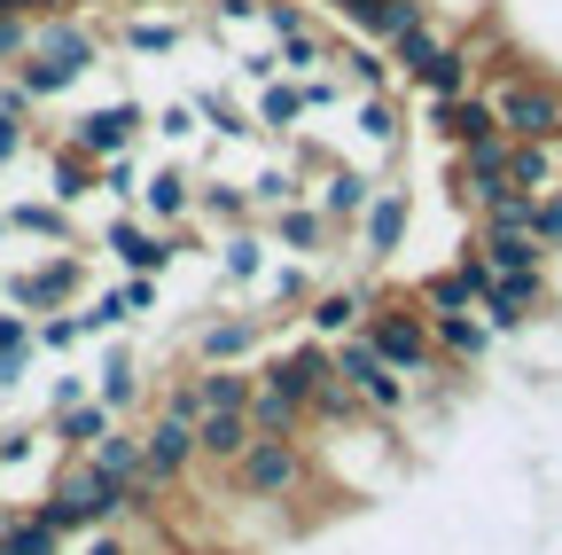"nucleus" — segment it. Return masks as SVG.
<instances>
[{
	"mask_svg": "<svg viewBox=\"0 0 562 555\" xmlns=\"http://www.w3.org/2000/svg\"><path fill=\"white\" fill-rule=\"evenodd\" d=\"M102 55H110V32H102V24H87V16H32V47H24V63H16V79H24L40 102H55V95L79 87Z\"/></svg>",
	"mask_w": 562,
	"mask_h": 555,
	"instance_id": "nucleus-1",
	"label": "nucleus"
},
{
	"mask_svg": "<svg viewBox=\"0 0 562 555\" xmlns=\"http://www.w3.org/2000/svg\"><path fill=\"white\" fill-rule=\"evenodd\" d=\"M32 517L47 524V532H110V524H125L133 517V493L117 477H102L87 454H63V469H55V485L32 501Z\"/></svg>",
	"mask_w": 562,
	"mask_h": 555,
	"instance_id": "nucleus-2",
	"label": "nucleus"
},
{
	"mask_svg": "<svg viewBox=\"0 0 562 555\" xmlns=\"http://www.w3.org/2000/svg\"><path fill=\"white\" fill-rule=\"evenodd\" d=\"M360 329H368V344H375V353H383L414 391H422V384H446V360H438L430 313L414 306V290H383V298H375V313H368Z\"/></svg>",
	"mask_w": 562,
	"mask_h": 555,
	"instance_id": "nucleus-3",
	"label": "nucleus"
},
{
	"mask_svg": "<svg viewBox=\"0 0 562 555\" xmlns=\"http://www.w3.org/2000/svg\"><path fill=\"white\" fill-rule=\"evenodd\" d=\"M220 477H227V501H266V509H290L305 485H321L305 439H250V454Z\"/></svg>",
	"mask_w": 562,
	"mask_h": 555,
	"instance_id": "nucleus-4",
	"label": "nucleus"
},
{
	"mask_svg": "<svg viewBox=\"0 0 562 555\" xmlns=\"http://www.w3.org/2000/svg\"><path fill=\"white\" fill-rule=\"evenodd\" d=\"M484 95H492V118H501L508 142H554L562 133V71L547 55L531 71H516V79H492Z\"/></svg>",
	"mask_w": 562,
	"mask_h": 555,
	"instance_id": "nucleus-5",
	"label": "nucleus"
},
{
	"mask_svg": "<svg viewBox=\"0 0 562 555\" xmlns=\"http://www.w3.org/2000/svg\"><path fill=\"white\" fill-rule=\"evenodd\" d=\"M266 336H273V321L258 306H203L188 321V360L195 368H258Z\"/></svg>",
	"mask_w": 562,
	"mask_h": 555,
	"instance_id": "nucleus-6",
	"label": "nucleus"
},
{
	"mask_svg": "<svg viewBox=\"0 0 562 555\" xmlns=\"http://www.w3.org/2000/svg\"><path fill=\"white\" fill-rule=\"evenodd\" d=\"M328 353H336V384L351 391V399H360L368 414H375V423H398V414L414 407V384L375 353V344H368V329H351V336H336L328 344Z\"/></svg>",
	"mask_w": 562,
	"mask_h": 555,
	"instance_id": "nucleus-7",
	"label": "nucleus"
},
{
	"mask_svg": "<svg viewBox=\"0 0 562 555\" xmlns=\"http://www.w3.org/2000/svg\"><path fill=\"white\" fill-rule=\"evenodd\" d=\"M414 212H422V196H414V180L383 173L375 203L360 212V227H351V258H360V266H391V258H398V251L414 243Z\"/></svg>",
	"mask_w": 562,
	"mask_h": 555,
	"instance_id": "nucleus-8",
	"label": "nucleus"
},
{
	"mask_svg": "<svg viewBox=\"0 0 562 555\" xmlns=\"http://www.w3.org/2000/svg\"><path fill=\"white\" fill-rule=\"evenodd\" d=\"M258 384L281 391V399H297L305 407V423H313V399L336 384V353L321 336H297V344H273V353H258Z\"/></svg>",
	"mask_w": 562,
	"mask_h": 555,
	"instance_id": "nucleus-9",
	"label": "nucleus"
},
{
	"mask_svg": "<svg viewBox=\"0 0 562 555\" xmlns=\"http://www.w3.org/2000/svg\"><path fill=\"white\" fill-rule=\"evenodd\" d=\"M9 306L16 313H63V306H79L87 298V251H55V258H40V266H24V274H9Z\"/></svg>",
	"mask_w": 562,
	"mask_h": 555,
	"instance_id": "nucleus-10",
	"label": "nucleus"
},
{
	"mask_svg": "<svg viewBox=\"0 0 562 555\" xmlns=\"http://www.w3.org/2000/svg\"><path fill=\"white\" fill-rule=\"evenodd\" d=\"M484 329L492 336H516V329H531L539 313H554V266H531V274H492V290H484Z\"/></svg>",
	"mask_w": 562,
	"mask_h": 555,
	"instance_id": "nucleus-11",
	"label": "nucleus"
},
{
	"mask_svg": "<svg viewBox=\"0 0 562 555\" xmlns=\"http://www.w3.org/2000/svg\"><path fill=\"white\" fill-rule=\"evenodd\" d=\"M266 243H273L281 258H313V266L351 258V235L328 227V212H321L313 196H297V203H281V212H266Z\"/></svg>",
	"mask_w": 562,
	"mask_h": 555,
	"instance_id": "nucleus-12",
	"label": "nucleus"
},
{
	"mask_svg": "<svg viewBox=\"0 0 562 555\" xmlns=\"http://www.w3.org/2000/svg\"><path fill=\"white\" fill-rule=\"evenodd\" d=\"M140 133H149V102H133V95H117V102H102V110H79L63 125V142L70 149H87L94 165H110V157H125Z\"/></svg>",
	"mask_w": 562,
	"mask_h": 555,
	"instance_id": "nucleus-13",
	"label": "nucleus"
},
{
	"mask_svg": "<svg viewBox=\"0 0 562 555\" xmlns=\"http://www.w3.org/2000/svg\"><path fill=\"white\" fill-rule=\"evenodd\" d=\"M140 454H149V477L165 485V493L203 469V462H195V423H188V414H172V407H149V414H140Z\"/></svg>",
	"mask_w": 562,
	"mask_h": 555,
	"instance_id": "nucleus-14",
	"label": "nucleus"
},
{
	"mask_svg": "<svg viewBox=\"0 0 562 555\" xmlns=\"http://www.w3.org/2000/svg\"><path fill=\"white\" fill-rule=\"evenodd\" d=\"M375 188H383V173H375V165H360V157H336V165L313 180V203L328 212V227H336V235H351V227H360V212L375 203Z\"/></svg>",
	"mask_w": 562,
	"mask_h": 555,
	"instance_id": "nucleus-15",
	"label": "nucleus"
},
{
	"mask_svg": "<svg viewBox=\"0 0 562 555\" xmlns=\"http://www.w3.org/2000/svg\"><path fill=\"white\" fill-rule=\"evenodd\" d=\"M422 125H430L438 149H476V142H492V133H501V118H492V95H484V87L438 95L430 110H422Z\"/></svg>",
	"mask_w": 562,
	"mask_h": 555,
	"instance_id": "nucleus-16",
	"label": "nucleus"
},
{
	"mask_svg": "<svg viewBox=\"0 0 562 555\" xmlns=\"http://www.w3.org/2000/svg\"><path fill=\"white\" fill-rule=\"evenodd\" d=\"M375 282H360V274H351V282H321V298L297 313L305 321V336H321V344H336V336H351V329H360L368 313H375Z\"/></svg>",
	"mask_w": 562,
	"mask_h": 555,
	"instance_id": "nucleus-17",
	"label": "nucleus"
},
{
	"mask_svg": "<svg viewBox=\"0 0 562 555\" xmlns=\"http://www.w3.org/2000/svg\"><path fill=\"white\" fill-rule=\"evenodd\" d=\"M351 133H360V149H368L375 173H398V157H406V110L391 95H360V102H351Z\"/></svg>",
	"mask_w": 562,
	"mask_h": 555,
	"instance_id": "nucleus-18",
	"label": "nucleus"
},
{
	"mask_svg": "<svg viewBox=\"0 0 562 555\" xmlns=\"http://www.w3.org/2000/svg\"><path fill=\"white\" fill-rule=\"evenodd\" d=\"M94 399L117 414V423L149 414V376H140V353H133V344H110V353L94 360Z\"/></svg>",
	"mask_w": 562,
	"mask_h": 555,
	"instance_id": "nucleus-19",
	"label": "nucleus"
},
{
	"mask_svg": "<svg viewBox=\"0 0 562 555\" xmlns=\"http://www.w3.org/2000/svg\"><path fill=\"white\" fill-rule=\"evenodd\" d=\"M430 336H438V360H453V368H469V376H484L492 360H501V336L484 329V313H438Z\"/></svg>",
	"mask_w": 562,
	"mask_h": 555,
	"instance_id": "nucleus-20",
	"label": "nucleus"
},
{
	"mask_svg": "<svg viewBox=\"0 0 562 555\" xmlns=\"http://www.w3.org/2000/svg\"><path fill=\"white\" fill-rule=\"evenodd\" d=\"M321 298V266L313 258H281V266H266V282L250 290V306L266 313V321H281V313H305Z\"/></svg>",
	"mask_w": 562,
	"mask_h": 555,
	"instance_id": "nucleus-21",
	"label": "nucleus"
},
{
	"mask_svg": "<svg viewBox=\"0 0 562 555\" xmlns=\"http://www.w3.org/2000/svg\"><path fill=\"white\" fill-rule=\"evenodd\" d=\"M140 220L149 227H180V220H195V165H157L149 180H140Z\"/></svg>",
	"mask_w": 562,
	"mask_h": 555,
	"instance_id": "nucleus-22",
	"label": "nucleus"
},
{
	"mask_svg": "<svg viewBox=\"0 0 562 555\" xmlns=\"http://www.w3.org/2000/svg\"><path fill=\"white\" fill-rule=\"evenodd\" d=\"M195 227H211V235H235V227H258V203H250V180H203V173H195Z\"/></svg>",
	"mask_w": 562,
	"mask_h": 555,
	"instance_id": "nucleus-23",
	"label": "nucleus"
},
{
	"mask_svg": "<svg viewBox=\"0 0 562 555\" xmlns=\"http://www.w3.org/2000/svg\"><path fill=\"white\" fill-rule=\"evenodd\" d=\"M250 407H235V414H195V462L203 469H235L243 454H250Z\"/></svg>",
	"mask_w": 562,
	"mask_h": 555,
	"instance_id": "nucleus-24",
	"label": "nucleus"
},
{
	"mask_svg": "<svg viewBox=\"0 0 562 555\" xmlns=\"http://www.w3.org/2000/svg\"><path fill=\"white\" fill-rule=\"evenodd\" d=\"M9 235H24V243H55V251H79L70 203H55V196H16V203H9Z\"/></svg>",
	"mask_w": 562,
	"mask_h": 555,
	"instance_id": "nucleus-25",
	"label": "nucleus"
},
{
	"mask_svg": "<svg viewBox=\"0 0 562 555\" xmlns=\"http://www.w3.org/2000/svg\"><path fill=\"white\" fill-rule=\"evenodd\" d=\"M47 196H55V203H87V196H102V165H94L87 149H70L63 133H47Z\"/></svg>",
	"mask_w": 562,
	"mask_h": 555,
	"instance_id": "nucleus-26",
	"label": "nucleus"
},
{
	"mask_svg": "<svg viewBox=\"0 0 562 555\" xmlns=\"http://www.w3.org/2000/svg\"><path fill=\"white\" fill-rule=\"evenodd\" d=\"M211 251H220V282H227V290H258V282H266V266H273L266 227H235V235H220Z\"/></svg>",
	"mask_w": 562,
	"mask_h": 555,
	"instance_id": "nucleus-27",
	"label": "nucleus"
},
{
	"mask_svg": "<svg viewBox=\"0 0 562 555\" xmlns=\"http://www.w3.org/2000/svg\"><path fill=\"white\" fill-rule=\"evenodd\" d=\"M188 40H195L188 16H125V24H110V47H125V55H180Z\"/></svg>",
	"mask_w": 562,
	"mask_h": 555,
	"instance_id": "nucleus-28",
	"label": "nucleus"
},
{
	"mask_svg": "<svg viewBox=\"0 0 562 555\" xmlns=\"http://www.w3.org/2000/svg\"><path fill=\"white\" fill-rule=\"evenodd\" d=\"M414 24H430V9H422V0H360V9H351V32L375 40V47H398Z\"/></svg>",
	"mask_w": 562,
	"mask_h": 555,
	"instance_id": "nucleus-29",
	"label": "nucleus"
},
{
	"mask_svg": "<svg viewBox=\"0 0 562 555\" xmlns=\"http://www.w3.org/2000/svg\"><path fill=\"white\" fill-rule=\"evenodd\" d=\"M250 118H258V133H273V142H297V125H305L313 110H305V87H297V79H273V87H258Z\"/></svg>",
	"mask_w": 562,
	"mask_h": 555,
	"instance_id": "nucleus-30",
	"label": "nucleus"
},
{
	"mask_svg": "<svg viewBox=\"0 0 562 555\" xmlns=\"http://www.w3.org/2000/svg\"><path fill=\"white\" fill-rule=\"evenodd\" d=\"M87 462H94L102 477H117L125 493H133V477L149 469V454H140V423H110V431L94 439V454H87Z\"/></svg>",
	"mask_w": 562,
	"mask_h": 555,
	"instance_id": "nucleus-31",
	"label": "nucleus"
},
{
	"mask_svg": "<svg viewBox=\"0 0 562 555\" xmlns=\"http://www.w3.org/2000/svg\"><path fill=\"white\" fill-rule=\"evenodd\" d=\"M117 423V414L102 407V399H79V407H63V414H47V439L63 446V454H94V439Z\"/></svg>",
	"mask_w": 562,
	"mask_h": 555,
	"instance_id": "nucleus-32",
	"label": "nucleus"
},
{
	"mask_svg": "<svg viewBox=\"0 0 562 555\" xmlns=\"http://www.w3.org/2000/svg\"><path fill=\"white\" fill-rule=\"evenodd\" d=\"M188 102H195V118H203L211 133H220V142H250V133H258L250 102H243V95H227V87H195Z\"/></svg>",
	"mask_w": 562,
	"mask_h": 555,
	"instance_id": "nucleus-33",
	"label": "nucleus"
},
{
	"mask_svg": "<svg viewBox=\"0 0 562 555\" xmlns=\"http://www.w3.org/2000/svg\"><path fill=\"white\" fill-rule=\"evenodd\" d=\"M250 391H258V368H195V407L203 414H235V407H250Z\"/></svg>",
	"mask_w": 562,
	"mask_h": 555,
	"instance_id": "nucleus-34",
	"label": "nucleus"
},
{
	"mask_svg": "<svg viewBox=\"0 0 562 555\" xmlns=\"http://www.w3.org/2000/svg\"><path fill=\"white\" fill-rule=\"evenodd\" d=\"M250 431H258V439H305V407L258 384V391H250Z\"/></svg>",
	"mask_w": 562,
	"mask_h": 555,
	"instance_id": "nucleus-35",
	"label": "nucleus"
},
{
	"mask_svg": "<svg viewBox=\"0 0 562 555\" xmlns=\"http://www.w3.org/2000/svg\"><path fill=\"white\" fill-rule=\"evenodd\" d=\"M273 47H281V71H290V79L328 71V55H336V40H328L321 24H305V32H290V40H273Z\"/></svg>",
	"mask_w": 562,
	"mask_h": 555,
	"instance_id": "nucleus-36",
	"label": "nucleus"
},
{
	"mask_svg": "<svg viewBox=\"0 0 562 555\" xmlns=\"http://www.w3.org/2000/svg\"><path fill=\"white\" fill-rule=\"evenodd\" d=\"M297 196H313L297 165H266V173H250V203H258V220H266V212H281V203H297Z\"/></svg>",
	"mask_w": 562,
	"mask_h": 555,
	"instance_id": "nucleus-37",
	"label": "nucleus"
},
{
	"mask_svg": "<svg viewBox=\"0 0 562 555\" xmlns=\"http://www.w3.org/2000/svg\"><path fill=\"white\" fill-rule=\"evenodd\" d=\"M32 353H40V329H32V313L0 306V360H24V368H32Z\"/></svg>",
	"mask_w": 562,
	"mask_h": 555,
	"instance_id": "nucleus-38",
	"label": "nucleus"
},
{
	"mask_svg": "<svg viewBox=\"0 0 562 555\" xmlns=\"http://www.w3.org/2000/svg\"><path fill=\"white\" fill-rule=\"evenodd\" d=\"M32 329H40V353H79V344H87V329H79V306H63V313H40Z\"/></svg>",
	"mask_w": 562,
	"mask_h": 555,
	"instance_id": "nucleus-39",
	"label": "nucleus"
},
{
	"mask_svg": "<svg viewBox=\"0 0 562 555\" xmlns=\"http://www.w3.org/2000/svg\"><path fill=\"white\" fill-rule=\"evenodd\" d=\"M133 313H125V298L117 290H94V298H79V329L87 336H110V329H125Z\"/></svg>",
	"mask_w": 562,
	"mask_h": 555,
	"instance_id": "nucleus-40",
	"label": "nucleus"
},
{
	"mask_svg": "<svg viewBox=\"0 0 562 555\" xmlns=\"http://www.w3.org/2000/svg\"><path fill=\"white\" fill-rule=\"evenodd\" d=\"M422 9H430V24H438V32H453V40H461L476 16H492V9H501V0H422Z\"/></svg>",
	"mask_w": 562,
	"mask_h": 555,
	"instance_id": "nucleus-41",
	"label": "nucleus"
},
{
	"mask_svg": "<svg viewBox=\"0 0 562 555\" xmlns=\"http://www.w3.org/2000/svg\"><path fill=\"white\" fill-rule=\"evenodd\" d=\"M195 125H203L195 102H157V110H149V133H157V142H172V149L195 142Z\"/></svg>",
	"mask_w": 562,
	"mask_h": 555,
	"instance_id": "nucleus-42",
	"label": "nucleus"
},
{
	"mask_svg": "<svg viewBox=\"0 0 562 555\" xmlns=\"http://www.w3.org/2000/svg\"><path fill=\"white\" fill-rule=\"evenodd\" d=\"M140 180H149V173H140V157H133V149L102 165V196H117V203H140Z\"/></svg>",
	"mask_w": 562,
	"mask_h": 555,
	"instance_id": "nucleus-43",
	"label": "nucleus"
},
{
	"mask_svg": "<svg viewBox=\"0 0 562 555\" xmlns=\"http://www.w3.org/2000/svg\"><path fill=\"white\" fill-rule=\"evenodd\" d=\"M235 79H243V87H273V79H290V71H281V47H243V55H235Z\"/></svg>",
	"mask_w": 562,
	"mask_h": 555,
	"instance_id": "nucleus-44",
	"label": "nucleus"
},
{
	"mask_svg": "<svg viewBox=\"0 0 562 555\" xmlns=\"http://www.w3.org/2000/svg\"><path fill=\"white\" fill-rule=\"evenodd\" d=\"M79 399H94V368H63V376L47 384V414H63V407H79Z\"/></svg>",
	"mask_w": 562,
	"mask_h": 555,
	"instance_id": "nucleus-45",
	"label": "nucleus"
},
{
	"mask_svg": "<svg viewBox=\"0 0 562 555\" xmlns=\"http://www.w3.org/2000/svg\"><path fill=\"white\" fill-rule=\"evenodd\" d=\"M24 47H32V16H9V9H0V71H16Z\"/></svg>",
	"mask_w": 562,
	"mask_h": 555,
	"instance_id": "nucleus-46",
	"label": "nucleus"
},
{
	"mask_svg": "<svg viewBox=\"0 0 562 555\" xmlns=\"http://www.w3.org/2000/svg\"><path fill=\"white\" fill-rule=\"evenodd\" d=\"M40 142V125H24V118H9V110H0V173H9L24 149Z\"/></svg>",
	"mask_w": 562,
	"mask_h": 555,
	"instance_id": "nucleus-47",
	"label": "nucleus"
},
{
	"mask_svg": "<svg viewBox=\"0 0 562 555\" xmlns=\"http://www.w3.org/2000/svg\"><path fill=\"white\" fill-rule=\"evenodd\" d=\"M117 298H125V313L140 321V313H157V298H165V290H157V274H125Z\"/></svg>",
	"mask_w": 562,
	"mask_h": 555,
	"instance_id": "nucleus-48",
	"label": "nucleus"
},
{
	"mask_svg": "<svg viewBox=\"0 0 562 555\" xmlns=\"http://www.w3.org/2000/svg\"><path fill=\"white\" fill-rule=\"evenodd\" d=\"M0 110H9V118H24V125H40V95L9 71V79H0Z\"/></svg>",
	"mask_w": 562,
	"mask_h": 555,
	"instance_id": "nucleus-49",
	"label": "nucleus"
},
{
	"mask_svg": "<svg viewBox=\"0 0 562 555\" xmlns=\"http://www.w3.org/2000/svg\"><path fill=\"white\" fill-rule=\"evenodd\" d=\"M40 454V431H0V469H24Z\"/></svg>",
	"mask_w": 562,
	"mask_h": 555,
	"instance_id": "nucleus-50",
	"label": "nucleus"
},
{
	"mask_svg": "<svg viewBox=\"0 0 562 555\" xmlns=\"http://www.w3.org/2000/svg\"><path fill=\"white\" fill-rule=\"evenodd\" d=\"M94 0H47V16H87Z\"/></svg>",
	"mask_w": 562,
	"mask_h": 555,
	"instance_id": "nucleus-51",
	"label": "nucleus"
},
{
	"mask_svg": "<svg viewBox=\"0 0 562 555\" xmlns=\"http://www.w3.org/2000/svg\"><path fill=\"white\" fill-rule=\"evenodd\" d=\"M9 16H47V0H0Z\"/></svg>",
	"mask_w": 562,
	"mask_h": 555,
	"instance_id": "nucleus-52",
	"label": "nucleus"
},
{
	"mask_svg": "<svg viewBox=\"0 0 562 555\" xmlns=\"http://www.w3.org/2000/svg\"><path fill=\"white\" fill-rule=\"evenodd\" d=\"M24 384V360H0V391H16Z\"/></svg>",
	"mask_w": 562,
	"mask_h": 555,
	"instance_id": "nucleus-53",
	"label": "nucleus"
},
{
	"mask_svg": "<svg viewBox=\"0 0 562 555\" xmlns=\"http://www.w3.org/2000/svg\"><path fill=\"white\" fill-rule=\"evenodd\" d=\"M0 243H9V212H0Z\"/></svg>",
	"mask_w": 562,
	"mask_h": 555,
	"instance_id": "nucleus-54",
	"label": "nucleus"
}]
</instances>
